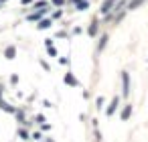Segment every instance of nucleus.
<instances>
[{"mask_svg":"<svg viewBox=\"0 0 148 142\" xmlns=\"http://www.w3.org/2000/svg\"><path fill=\"white\" fill-rule=\"evenodd\" d=\"M49 25H51V22H49V20H43V22H41V25H39V27H41V29H47Z\"/></svg>","mask_w":148,"mask_h":142,"instance_id":"f03ea898","label":"nucleus"},{"mask_svg":"<svg viewBox=\"0 0 148 142\" xmlns=\"http://www.w3.org/2000/svg\"><path fill=\"white\" fill-rule=\"evenodd\" d=\"M87 6H89V4H87V2H85V0H83V2H79V10H85V8H87Z\"/></svg>","mask_w":148,"mask_h":142,"instance_id":"f257e3e1","label":"nucleus"},{"mask_svg":"<svg viewBox=\"0 0 148 142\" xmlns=\"http://www.w3.org/2000/svg\"><path fill=\"white\" fill-rule=\"evenodd\" d=\"M65 81H69V83H71V85H73V83H75V79H73V77H71V75H67V77H65Z\"/></svg>","mask_w":148,"mask_h":142,"instance_id":"7ed1b4c3","label":"nucleus"}]
</instances>
